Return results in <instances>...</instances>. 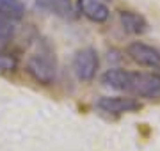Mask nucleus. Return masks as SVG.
<instances>
[{
  "label": "nucleus",
  "mask_w": 160,
  "mask_h": 151,
  "mask_svg": "<svg viewBox=\"0 0 160 151\" xmlns=\"http://www.w3.org/2000/svg\"><path fill=\"white\" fill-rule=\"evenodd\" d=\"M36 6L48 11L53 16L62 18V20L77 18V9L71 0H36Z\"/></svg>",
  "instance_id": "nucleus-7"
},
{
  "label": "nucleus",
  "mask_w": 160,
  "mask_h": 151,
  "mask_svg": "<svg viewBox=\"0 0 160 151\" xmlns=\"http://www.w3.org/2000/svg\"><path fill=\"white\" fill-rule=\"evenodd\" d=\"M78 12L92 23H105L110 18V9L103 0H78Z\"/></svg>",
  "instance_id": "nucleus-6"
},
{
  "label": "nucleus",
  "mask_w": 160,
  "mask_h": 151,
  "mask_svg": "<svg viewBox=\"0 0 160 151\" xmlns=\"http://www.w3.org/2000/svg\"><path fill=\"white\" fill-rule=\"evenodd\" d=\"M126 55L139 66L160 70V50L144 41H133L126 46Z\"/></svg>",
  "instance_id": "nucleus-4"
},
{
  "label": "nucleus",
  "mask_w": 160,
  "mask_h": 151,
  "mask_svg": "<svg viewBox=\"0 0 160 151\" xmlns=\"http://www.w3.org/2000/svg\"><path fill=\"white\" fill-rule=\"evenodd\" d=\"M18 66V61L14 55L0 53V71H14Z\"/></svg>",
  "instance_id": "nucleus-11"
},
{
  "label": "nucleus",
  "mask_w": 160,
  "mask_h": 151,
  "mask_svg": "<svg viewBox=\"0 0 160 151\" xmlns=\"http://www.w3.org/2000/svg\"><path fill=\"white\" fill-rule=\"evenodd\" d=\"M98 66H100V59L98 52L94 48H82L75 53L71 68H73L75 76L80 82H91L96 76Z\"/></svg>",
  "instance_id": "nucleus-3"
},
{
  "label": "nucleus",
  "mask_w": 160,
  "mask_h": 151,
  "mask_svg": "<svg viewBox=\"0 0 160 151\" xmlns=\"http://www.w3.org/2000/svg\"><path fill=\"white\" fill-rule=\"evenodd\" d=\"M102 82L110 89L128 93L139 98L157 100L160 98V75L144 71H128L121 68H110L103 73Z\"/></svg>",
  "instance_id": "nucleus-1"
},
{
  "label": "nucleus",
  "mask_w": 160,
  "mask_h": 151,
  "mask_svg": "<svg viewBox=\"0 0 160 151\" xmlns=\"http://www.w3.org/2000/svg\"><path fill=\"white\" fill-rule=\"evenodd\" d=\"M25 68L30 78L41 85H52L57 78V62H55V57H52L50 53L39 52L30 55L27 59Z\"/></svg>",
  "instance_id": "nucleus-2"
},
{
  "label": "nucleus",
  "mask_w": 160,
  "mask_h": 151,
  "mask_svg": "<svg viewBox=\"0 0 160 151\" xmlns=\"http://www.w3.org/2000/svg\"><path fill=\"white\" fill-rule=\"evenodd\" d=\"M96 107L105 114L121 116V114L137 112L141 109V103L139 100L130 98V96H102L96 101Z\"/></svg>",
  "instance_id": "nucleus-5"
},
{
  "label": "nucleus",
  "mask_w": 160,
  "mask_h": 151,
  "mask_svg": "<svg viewBox=\"0 0 160 151\" xmlns=\"http://www.w3.org/2000/svg\"><path fill=\"white\" fill-rule=\"evenodd\" d=\"M119 22H121V27L128 34L141 36L148 30V20L135 11H128V9L126 11H119Z\"/></svg>",
  "instance_id": "nucleus-8"
},
{
  "label": "nucleus",
  "mask_w": 160,
  "mask_h": 151,
  "mask_svg": "<svg viewBox=\"0 0 160 151\" xmlns=\"http://www.w3.org/2000/svg\"><path fill=\"white\" fill-rule=\"evenodd\" d=\"M0 16L6 20H22L25 16V4L22 0H0Z\"/></svg>",
  "instance_id": "nucleus-9"
},
{
  "label": "nucleus",
  "mask_w": 160,
  "mask_h": 151,
  "mask_svg": "<svg viewBox=\"0 0 160 151\" xmlns=\"http://www.w3.org/2000/svg\"><path fill=\"white\" fill-rule=\"evenodd\" d=\"M12 34H14V27L11 25V20H6V18L0 16V50L11 41Z\"/></svg>",
  "instance_id": "nucleus-10"
}]
</instances>
